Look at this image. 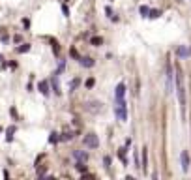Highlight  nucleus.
Instances as JSON below:
<instances>
[{"label":"nucleus","mask_w":191,"mask_h":180,"mask_svg":"<svg viewBox=\"0 0 191 180\" xmlns=\"http://www.w3.org/2000/svg\"><path fill=\"white\" fill-rule=\"evenodd\" d=\"M176 90H178V101L182 107V114L186 111V90H184V83H182V71L180 68H176Z\"/></svg>","instance_id":"f257e3e1"},{"label":"nucleus","mask_w":191,"mask_h":180,"mask_svg":"<svg viewBox=\"0 0 191 180\" xmlns=\"http://www.w3.org/2000/svg\"><path fill=\"white\" fill-rule=\"evenodd\" d=\"M114 113H116V118L120 122H126L128 120V105H126L124 99H118L114 105Z\"/></svg>","instance_id":"f03ea898"},{"label":"nucleus","mask_w":191,"mask_h":180,"mask_svg":"<svg viewBox=\"0 0 191 180\" xmlns=\"http://www.w3.org/2000/svg\"><path fill=\"white\" fill-rule=\"evenodd\" d=\"M83 143H85V146H88V148H98L99 146V139H98L96 133H86Z\"/></svg>","instance_id":"7ed1b4c3"},{"label":"nucleus","mask_w":191,"mask_h":180,"mask_svg":"<svg viewBox=\"0 0 191 180\" xmlns=\"http://www.w3.org/2000/svg\"><path fill=\"white\" fill-rule=\"evenodd\" d=\"M165 79H167V94H171L174 88V73H172V66L169 62H167V75H165Z\"/></svg>","instance_id":"20e7f679"},{"label":"nucleus","mask_w":191,"mask_h":180,"mask_svg":"<svg viewBox=\"0 0 191 180\" xmlns=\"http://www.w3.org/2000/svg\"><path fill=\"white\" fill-rule=\"evenodd\" d=\"M180 163H182L184 173L189 171V154H187V150H182V154H180Z\"/></svg>","instance_id":"39448f33"},{"label":"nucleus","mask_w":191,"mask_h":180,"mask_svg":"<svg viewBox=\"0 0 191 180\" xmlns=\"http://www.w3.org/2000/svg\"><path fill=\"white\" fill-rule=\"evenodd\" d=\"M126 96V85L124 83H118V86H116V92H114V99L118 101V99H124Z\"/></svg>","instance_id":"423d86ee"},{"label":"nucleus","mask_w":191,"mask_h":180,"mask_svg":"<svg viewBox=\"0 0 191 180\" xmlns=\"http://www.w3.org/2000/svg\"><path fill=\"white\" fill-rule=\"evenodd\" d=\"M176 54L180 56V58H187V56L191 54V49H189V47H184V45H182V47H178V49H176Z\"/></svg>","instance_id":"0eeeda50"},{"label":"nucleus","mask_w":191,"mask_h":180,"mask_svg":"<svg viewBox=\"0 0 191 180\" xmlns=\"http://www.w3.org/2000/svg\"><path fill=\"white\" fill-rule=\"evenodd\" d=\"M73 158H75L77 161H86V159H88V154L83 152V150H75V152H73Z\"/></svg>","instance_id":"6e6552de"},{"label":"nucleus","mask_w":191,"mask_h":180,"mask_svg":"<svg viewBox=\"0 0 191 180\" xmlns=\"http://www.w3.org/2000/svg\"><path fill=\"white\" fill-rule=\"evenodd\" d=\"M38 90H40L43 96H49V83H47V81H40V85H38Z\"/></svg>","instance_id":"1a4fd4ad"},{"label":"nucleus","mask_w":191,"mask_h":180,"mask_svg":"<svg viewBox=\"0 0 191 180\" xmlns=\"http://www.w3.org/2000/svg\"><path fill=\"white\" fill-rule=\"evenodd\" d=\"M86 109L92 113H98V111H101V103L99 101H90V103H86Z\"/></svg>","instance_id":"9d476101"},{"label":"nucleus","mask_w":191,"mask_h":180,"mask_svg":"<svg viewBox=\"0 0 191 180\" xmlns=\"http://www.w3.org/2000/svg\"><path fill=\"white\" fill-rule=\"evenodd\" d=\"M51 85H53L54 94H60V83H58V73H54V77H53V81H51Z\"/></svg>","instance_id":"9b49d317"},{"label":"nucleus","mask_w":191,"mask_h":180,"mask_svg":"<svg viewBox=\"0 0 191 180\" xmlns=\"http://www.w3.org/2000/svg\"><path fill=\"white\" fill-rule=\"evenodd\" d=\"M79 64H81V66H85V68H92L94 66V60L88 58V56H83V58H79Z\"/></svg>","instance_id":"f8f14e48"},{"label":"nucleus","mask_w":191,"mask_h":180,"mask_svg":"<svg viewBox=\"0 0 191 180\" xmlns=\"http://www.w3.org/2000/svg\"><path fill=\"white\" fill-rule=\"evenodd\" d=\"M79 83H81V79H79V77H75V79H73V81L69 83V92H73V90H75L77 86H79Z\"/></svg>","instance_id":"ddd939ff"},{"label":"nucleus","mask_w":191,"mask_h":180,"mask_svg":"<svg viewBox=\"0 0 191 180\" xmlns=\"http://www.w3.org/2000/svg\"><path fill=\"white\" fill-rule=\"evenodd\" d=\"M161 15V9H150V13H148V17L150 19H157Z\"/></svg>","instance_id":"4468645a"},{"label":"nucleus","mask_w":191,"mask_h":180,"mask_svg":"<svg viewBox=\"0 0 191 180\" xmlns=\"http://www.w3.org/2000/svg\"><path fill=\"white\" fill-rule=\"evenodd\" d=\"M146 165H148V152L146 148H142V167L146 169Z\"/></svg>","instance_id":"2eb2a0df"},{"label":"nucleus","mask_w":191,"mask_h":180,"mask_svg":"<svg viewBox=\"0 0 191 180\" xmlns=\"http://www.w3.org/2000/svg\"><path fill=\"white\" fill-rule=\"evenodd\" d=\"M90 43H92V45H96V47H98V45H101V43H103V40H101V38H98V36H94L92 40H90Z\"/></svg>","instance_id":"dca6fc26"},{"label":"nucleus","mask_w":191,"mask_h":180,"mask_svg":"<svg viewBox=\"0 0 191 180\" xmlns=\"http://www.w3.org/2000/svg\"><path fill=\"white\" fill-rule=\"evenodd\" d=\"M58 139H60V137H58V133H54V131H53V133H51V137H49V143L54 144V143H58Z\"/></svg>","instance_id":"f3484780"},{"label":"nucleus","mask_w":191,"mask_h":180,"mask_svg":"<svg viewBox=\"0 0 191 180\" xmlns=\"http://www.w3.org/2000/svg\"><path fill=\"white\" fill-rule=\"evenodd\" d=\"M148 13H150V8H148V6H141V15L142 17H148Z\"/></svg>","instance_id":"a211bd4d"},{"label":"nucleus","mask_w":191,"mask_h":180,"mask_svg":"<svg viewBox=\"0 0 191 180\" xmlns=\"http://www.w3.org/2000/svg\"><path fill=\"white\" fill-rule=\"evenodd\" d=\"M118 158L122 159V163H128V161H126V148H120V150H118Z\"/></svg>","instance_id":"6ab92c4d"},{"label":"nucleus","mask_w":191,"mask_h":180,"mask_svg":"<svg viewBox=\"0 0 191 180\" xmlns=\"http://www.w3.org/2000/svg\"><path fill=\"white\" fill-rule=\"evenodd\" d=\"M60 139H62V141H69V139H73V133H71V131H66V133H62Z\"/></svg>","instance_id":"aec40b11"},{"label":"nucleus","mask_w":191,"mask_h":180,"mask_svg":"<svg viewBox=\"0 0 191 180\" xmlns=\"http://www.w3.org/2000/svg\"><path fill=\"white\" fill-rule=\"evenodd\" d=\"M75 167L79 169L81 173H86V165H85V161H77V165H75Z\"/></svg>","instance_id":"412c9836"},{"label":"nucleus","mask_w":191,"mask_h":180,"mask_svg":"<svg viewBox=\"0 0 191 180\" xmlns=\"http://www.w3.org/2000/svg\"><path fill=\"white\" fill-rule=\"evenodd\" d=\"M13 131H15V128H9V130L6 131V139H8V141L13 139Z\"/></svg>","instance_id":"4be33fe9"},{"label":"nucleus","mask_w":191,"mask_h":180,"mask_svg":"<svg viewBox=\"0 0 191 180\" xmlns=\"http://www.w3.org/2000/svg\"><path fill=\"white\" fill-rule=\"evenodd\" d=\"M19 53H26V51H30V45H28V43H24V45H22V47H19Z\"/></svg>","instance_id":"5701e85b"},{"label":"nucleus","mask_w":191,"mask_h":180,"mask_svg":"<svg viewBox=\"0 0 191 180\" xmlns=\"http://www.w3.org/2000/svg\"><path fill=\"white\" fill-rule=\"evenodd\" d=\"M94 85H96V81H94L92 77H90L88 81H86V88H92V86H94Z\"/></svg>","instance_id":"b1692460"},{"label":"nucleus","mask_w":191,"mask_h":180,"mask_svg":"<svg viewBox=\"0 0 191 180\" xmlns=\"http://www.w3.org/2000/svg\"><path fill=\"white\" fill-rule=\"evenodd\" d=\"M103 163H105V167H109V165H111V158L105 156V158H103Z\"/></svg>","instance_id":"393cba45"},{"label":"nucleus","mask_w":191,"mask_h":180,"mask_svg":"<svg viewBox=\"0 0 191 180\" xmlns=\"http://www.w3.org/2000/svg\"><path fill=\"white\" fill-rule=\"evenodd\" d=\"M62 11H64V15H66V17H69V11H67V6H62Z\"/></svg>","instance_id":"a878e982"},{"label":"nucleus","mask_w":191,"mask_h":180,"mask_svg":"<svg viewBox=\"0 0 191 180\" xmlns=\"http://www.w3.org/2000/svg\"><path fill=\"white\" fill-rule=\"evenodd\" d=\"M0 60H2V54H0Z\"/></svg>","instance_id":"bb28decb"},{"label":"nucleus","mask_w":191,"mask_h":180,"mask_svg":"<svg viewBox=\"0 0 191 180\" xmlns=\"http://www.w3.org/2000/svg\"><path fill=\"white\" fill-rule=\"evenodd\" d=\"M64 2H69V0H64Z\"/></svg>","instance_id":"cd10ccee"}]
</instances>
